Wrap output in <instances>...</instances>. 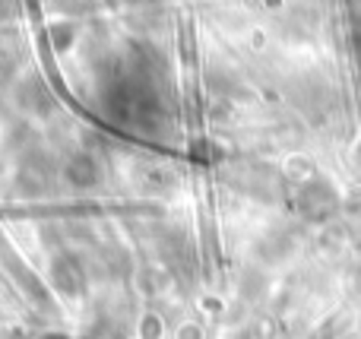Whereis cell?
I'll use <instances>...</instances> for the list:
<instances>
[{"label": "cell", "mask_w": 361, "mask_h": 339, "mask_svg": "<svg viewBox=\"0 0 361 339\" xmlns=\"http://www.w3.org/2000/svg\"><path fill=\"white\" fill-rule=\"evenodd\" d=\"M67 175H70V184H76V187H92L99 181V165H95L92 156H73Z\"/></svg>", "instance_id": "2"}, {"label": "cell", "mask_w": 361, "mask_h": 339, "mask_svg": "<svg viewBox=\"0 0 361 339\" xmlns=\"http://www.w3.org/2000/svg\"><path fill=\"white\" fill-rule=\"evenodd\" d=\"M44 339H67V336H44Z\"/></svg>", "instance_id": "3"}, {"label": "cell", "mask_w": 361, "mask_h": 339, "mask_svg": "<svg viewBox=\"0 0 361 339\" xmlns=\"http://www.w3.org/2000/svg\"><path fill=\"white\" fill-rule=\"evenodd\" d=\"M51 283L63 292V295H76L82 289V270L73 257H57L51 264Z\"/></svg>", "instance_id": "1"}]
</instances>
